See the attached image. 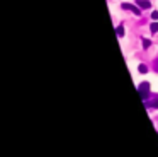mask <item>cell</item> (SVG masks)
<instances>
[{
    "label": "cell",
    "mask_w": 158,
    "mask_h": 157,
    "mask_svg": "<svg viewBox=\"0 0 158 157\" xmlns=\"http://www.w3.org/2000/svg\"><path fill=\"white\" fill-rule=\"evenodd\" d=\"M138 92H140L141 99L146 101V99L150 98V84L148 82H141L140 85H138Z\"/></svg>",
    "instance_id": "1"
},
{
    "label": "cell",
    "mask_w": 158,
    "mask_h": 157,
    "mask_svg": "<svg viewBox=\"0 0 158 157\" xmlns=\"http://www.w3.org/2000/svg\"><path fill=\"white\" fill-rule=\"evenodd\" d=\"M121 7H123L124 10H131V12H133V14H136V16H140V14H141V9H140V7H136V5H131V3H123Z\"/></svg>",
    "instance_id": "2"
},
{
    "label": "cell",
    "mask_w": 158,
    "mask_h": 157,
    "mask_svg": "<svg viewBox=\"0 0 158 157\" xmlns=\"http://www.w3.org/2000/svg\"><path fill=\"white\" fill-rule=\"evenodd\" d=\"M136 3H138V7H140V9H150V7H151V3H150L148 0H138Z\"/></svg>",
    "instance_id": "3"
},
{
    "label": "cell",
    "mask_w": 158,
    "mask_h": 157,
    "mask_svg": "<svg viewBox=\"0 0 158 157\" xmlns=\"http://www.w3.org/2000/svg\"><path fill=\"white\" fill-rule=\"evenodd\" d=\"M116 33H117V36H119V38H123V36H124V27H123V26H117Z\"/></svg>",
    "instance_id": "4"
},
{
    "label": "cell",
    "mask_w": 158,
    "mask_h": 157,
    "mask_svg": "<svg viewBox=\"0 0 158 157\" xmlns=\"http://www.w3.org/2000/svg\"><path fill=\"white\" fill-rule=\"evenodd\" d=\"M146 106H148V108H157V109H158V99L151 101V102H146Z\"/></svg>",
    "instance_id": "5"
},
{
    "label": "cell",
    "mask_w": 158,
    "mask_h": 157,
    "mask_svg": "<svg viewBox=\"0 0 158 157\" xmlns=\"http://www.w3.org/2000/svg\"><path fill=\"white\" fill-rule=\"evenodd\" d=\"M150 29H151V33L155 34V33H157V31H158V22H155V20H153V24L150 26Z\"/></svg>",
    "instance_id": "6"
},
{
    "label": "cell",
    "mask_w": 158,
    "mask_h": 157,
    "mask_svg": "<svg viewBox=\"0 0 158 157\" xmlns=\"http://www.w3.org/2000/svg\"><path fill=\"white\" fill-rule=\"evenodd\" d=\"M138 70H140L141 74H146V72H148V67H146V65H143V63H141L140 67H138Z\"/></svg>",
    "instance_id": "7"
},
{
    "label": "cell",
    "mask_w": 158,
    "mask_h": 157,
    "mask_svg": "<svg viewBox=\"0 0 158 157\" xmlns=\"http://www.w3.org/2000/svg\"><path fill=\"white\" fill-rule=\"evenodd\" d=\"M150 44H151V41H150V39H143V48H144V50H148V48H150Z\"/></svg>",
    "instance_id": "8"
},
{
    "label": "cell",
    "mask_w": 158,
    "mask_h": 157,
    "mask_svg": "<svg viewBox=\"0 0 158 157\" xmlns=\"http://www.w3.org/2000/svg\"><path fill=\"white\" fill-rule=\"evenodd\" d=\"M151 19L158 20V12H157V10H153V12H151Z\"/></svg>",
    "instance_id": "9"
},
{
    "label": "cell",
    "mask_w": 158,
    "mask_h": 157,
    "mask_svg": "<svg viewBox=\"0 0 158 157\" xmlns=\"http://www.w3.org/2000/svg\"><path fill=\"white\" fill-rule=\"evenodd\" d=\"M155 70H157V72H158V58L155 60Z\"/></svg>",
    "instance_id": "10"
}]
</instances>
